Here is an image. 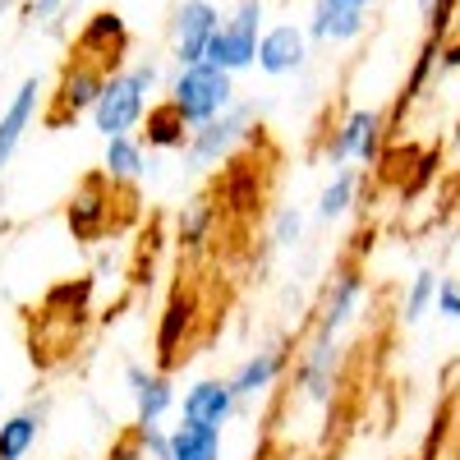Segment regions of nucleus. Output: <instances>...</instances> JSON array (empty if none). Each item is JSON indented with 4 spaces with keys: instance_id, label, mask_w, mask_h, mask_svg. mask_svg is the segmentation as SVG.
<instances>
[{
    "instance_id": "f257e3e1",
    "label": "nucleus",
    "mask_w": 460,
    "mask_h": 460,
    "mask_svg": "<svg viewBox=\"0 0 460 460\" xmlns=\"http://www.w3.org/2000/svg\"><path fill=\"white\" fill-rule=\"evenodd\" d=\"M162 88H166V79H162V65H157V60H134V65H125V69L106 74L102 97H97V106L88 111L93 129H97L102 138L138 134L152 97H157Z\"/></svg>"
},
{
    "instance_id": "f03ea898",
    "label": "nucleus",
    "mask_w": 460,
    "mask_h": 460,
    "mask_svg": "<svg viewBox=\"0 0 460 460\" xmlns=\"http://www.w3.org/2000/svg\"><path fill=\"white\" fill-rule=\"evenodd\" d=\"M162 97L184 115L189 129H199L208 120H217V115H226L230 106H235V79L230 74H221L217 65L199 60V65H175V74L166 79Z\"/></svg>"
},
{
    "instance_id": "7ed1b4c3",
    "label": "nucleus",
    "mask_w": 460,
    "mask_h": 460,
    "mask_svg": "<svg viewBox=\"0 0 460 460\" xmlns=\"http://www.w3.org/2000/svg\"><path fill=\"white\" fill-rule=\"evenodd\" d=\"M258 138V106L253 102H235L226 115L217 120L189 129V143H184V166L189 171H212V166H226L230 157H240V147Z\"/></svg>"
},
{
    "instance_id": "20e7f679",
    "label": "nucleus",
    "mask_w": 460,
    "mask_h": 460,
    "mask_svg": "<svg viewBox=\"0 0 460 460\" xmlns=\"http://www.w3.org/2000/svg\"><path fill=\"white\" fill-rule=\"evenodd\" d=\"M387 115L373 111V106H355V111H345L341 120L332 125L327 143H323V162L327 166H373L382 162V147H387Z\"/></svg>"
},
{
    "instance_id": "39448f33",
    "label": "nucleus",
    "mask_w": 460,
    "mask_h": 460,
    "mask_svg": "<svg viewBox=\"0 0 460 460\" xmlns=\"http://www.w3.org/2000/svg\"><path fill=\"white\" fill-rule=\"evenodd\" d=\"M267 19V5L262 0H240L235 10H230L226 19H221V28H217V37L208 42V65H217L221 74H244V69H253V60H258V37H262V23Z\"/></svg>"
},
{
    "instance_id": "423d86ee",
    "label": "nucleus",
    "mask_w": 460,
    "mask_h": 460,
    "mask_svg": "<svg viewBox=\"0 0 460 460\" xmlns=\"http://www.w3.org/2000/svg\"><path fill=\"white\" fill-rule=\"evenodd\" d=\"M341 387V341H327V336H304L299 355L290 364V392L299 405L309 410H327L332 396Z\"/></svg>"
},
{
    "instance_id": "0eeeda50",
    "label": "nucleus",
    "mask_w": 460,
    "mask_h": 460,
    "mask_svg": "<svg viewBox=\"0 0 460 460\" xmlns=\"http://www.w3.org/2000/svg\"><path fill=\"white\" fill-rule=\"evenodd\" d=\"M368 299V277L359 272L355 262L336 267L323 286V299H318V314H314V336H327V341H341V332L350 327Z\"/></svg>"
},
{
    "instance_id": "6e6552de",
    "label": "nucleus",
    "mask_w": 460,
    "mask_h": 460,
    "mask_svg": "<svg viewBox=\"0 0 460 460\" xmlns=\"http://www.w3.org/2000/svg\"><path fill=\"white\" fill-rule=\"evenodd\" d=\"M102 84H106V69L84 60V56H69L60 65V79H56V93H51V111H47V125L60 129L69 120H79L88 115L102 97Z\"/></svg>"
},
{
    "instance_id": "1a4fd4ad",
    "label": "nucleus",
    "mask_w": 460,
    "mask_h": 460,
    "mask_svg": "<svg viewBox=\"0 0 460 460\" xmlns=\"http://www.w3.org/2000/svg\"><path fill=\"white\" fill-rule=\"evenodd\" d=\"M290 364H295L290 341H267V345H258L253 355H244L226 382H230V392L240 396V405H249V401H262L267 392H277L281 382L290 377Z\"/></svg>"
},
{
    "instance_id": "9d476101",
    "label": "nucleus",
    "mask_w": 460,
    "mask_h": 460,
    "mask_svg": "<svg viewBox=\"0 0 460 460\" xmlns=\"http://www.w3.org/2000/svg\"><path fill=\"white\" fill-rule=\"evenodd\" d=\"M111 194H115V184H111L102 171H97V175H84V184L69 194V203H65V226H69V235L79 240V244L106 240V230L115 226Z\"/></svg>"
},
{
    "instance_id": "9b49d317",
    "label": "nucleus",
    "mask_w": 460,
    "mask_h": 460,
    "mask_svg": "<svg viewBox=\"0 0 460 460\" xmlns=\"http://www.w3.org/2000/svg\"><path fill=\"white\" fill-rule=\"evenodd\" d=\"M309 60H314V42H309V32H304V23L262 28L258 60H253V69L262 74V79H295V74L309 69Z\"/></svg>"
},
{
    "instance_id": "f8f14e48",
    "label": "nucleus",
    "mask_w": 460,
    "mask_h": 460,
    "mask_svg": "<svg viewBox=\"0 0 460 460\" xmlns=\"http://www.w3.org/2000/svg\"><path fill=\"white\" fill-rule=\"evenodd\" d=\"M221 5L217 0H180L171 14V56L175 65H199L208 56V42L221 28Z\"/></svg>"
},
{
    "instance_id": "ddd939ff",
    "label": "nucleus",
    "mask_w": 460,
    "mask_h": 460,
    "mask_svg": "<svg viewBox=\"0 0 460 460\" xmlns=\"http://www.w3.org/2000/svg\"><path fill=\"white\" fill-rule=\"evenodd\" d=\"M129 23L125 14H115V10H97L84 19V28L74 32V56H84L93 65H102L106 74L115 69H125V56H129Z\"/></svg>"
},
{
    "instance_id": "4468645a",
    "label": "nucleus",
    "mask_w": 460,
    "mask_h": 460,
    "mask_svg": "<svg viewBox=\"0 0 460 460\" xmlns=\"http://www.w3.org/2000/svg\"><path fill=\"white\" fill-rule=\"evenodd\" d=\"M125 392L134 401V424H162V419L180 405V392H175L171 373L147 368L138 359L125 364Z\"/></svg>"
},
{
    "instance_id": "2eb2a0df",
    "label": "nucleus",
    "mask_w": 460,
    "mask_h": 460,
    "mask_svg": "<svg viewBox=\"0 0 460 460\" xmlns=\"http://www.w3.org/2000/svg\"><path fill=\"white\" fill-rule=\"evenodd\" d=\"M42 97H47V84L37 79V74H28V79L10 93L5 111H0V171L19 157V147H23L32 120H37V111H42Z\"/></svg>"
},
{
    "instance_id": "dca6fc26",
    "label": "nucleus",
    "mask_w": 460,
    "mask_h": 460,
    "mask_svg": "<svg viewBox=\"0 0 460 460\" xmlns=\"http://www.w3.org/2000/svg\"><path fill=\"white\" fill-rule=\"evenodd\" d=\"M212 203H217L221 217H235V221L258 217V208H262V175H258V166L244 162V157H230L221 166V175H217Z\"/></svg>"
},
{
    "instance_id": "f3484780",
    "label": "nucleus",
    "mask_w": 460,
    "mask_h": 460,
    "mask_svg": "<svg viewBox=\"0 0 460 460\" xmlns=\"http://www.w3.org/2000/svg\"><path fill=\"white\" fill-rule=\"evenodd\" d=\"M368 28V10H355L345 0H314L309 19H304V32H309L314 47H350L359 42Z\"/></svg>"
},
{
    "instance_id": "a211bd4d",
    "label": "nucleus",
    "mask_w": 460,
    "mask_h": 460,
    "mask_svg": "<svg viewBox=\"0 0 460 460\" xmlns=\"http://www.w3.org/2000/svg\"><path fill=\"white\" fill-rule=\"evenodd\" d=\"M240 410H244V405H240L235 392H230V382H226V377H199V382H189L184 396H180V414L189 419V424L226 429Z\"/></svg>"
},
{
    "instance_id": "6ab92c4d",
    "label": "nucleus",
    "mask_w": 460,
    "mask_h": 460,
    "mask_svg": "<svg viewBox=\"0 0 460 460\" xmlns=\"http://www.w3.org/2000/svg\"><path fill=\"white\" fill-rule=\"evenodd\" d=\"M194 318H199V299L194 295H184V290H175L171 299H166V309L157 314V368L162 373H171L184 355V341H189V332H194Z\"/></svg>"
},
{
    "instance_id": "aec40b11",
    "label": "nucleus",
    "mask_w": 460,
    "mask_h": 460,
    "mask_svg": "<svg viewBox=\"0 0 460 460\" xmlns=\"http://www.w3.org/2000/svg\"><path fill=\"white\" fill-rule=\"evenodd\" d=\"M102 175L111 184H138L147 175H157V162L138 134H120V138H106L102 147Z\"/></svg>"
},
{
    "instance_id": "412c9836",
    "label": "nucleus",
    "mask_w": 460,
    "mask_h": 460,
    "mask_svg": "<svg viewBox=\"0 0 460 460\" xmlns=\"http://www.w3.org/2000/svg\"><path fill=\"white\" fill-rule=\"evenodd\" d=\"M47 414H51L47 401H32V405L0 419V460H28L37 438H42V429H47Z\"/></svg>"
},
{
    "instance_id": "4be33fe9",
    "label": "nucleus",
    "mask_w": 460,
    "mask_h": 460,
    "mask_svg": "<svg viewBox=\"0 0 460 460\" xmlns=\"http://www.w3.org/2000/svg\"><path fill=\"white\" fill-rule=\"evenodd\" d=\"M138 138L147 143V152H184V143H189V125H184V115L162 97V102H152V106H147L143 125H138Z\"/></svg>"
},
{
    "instance_id": "5701e85b",
    "label": "nucleus",
    "mask_w": 460,
    "mask_h": 460,
    "mask_svg": "<svg viewBox=\"0 0 460 460\" xmlns=\"http://www.w3.org/2000/svg\"><path fill=\"white\" fill-rule=\"evenodd\" d=\"M355 203H359V171L355 166H336L332 180L318 189V199H314V217L323 226H336V221H345L355 212Z\"/></svg>"
},
{
    "instance_id": "b1692460",
    "label": "nucleus",
    "mask_w": 460,
    "mask_h": 460,
    "mask_svg": "<svg viewBox=\"0 0 460 460\" xmlns=\"http://www.w3.org/2000/svg\"><path fill=\"white\" fill-rule=\"evenodd\" d=\"M217 221H221V212H217L212 199L184 203L180 217H175V244H180L184 253H203V249L212 244V235H217Z\"/></svg>"
},
{
    "instance_id": "393cba45",
    "label": "nucleus",
    "mask_w": 460,
    "mask_h": 460,
    "mask_svg": "<svg viewBox=\"0 0 460 460\" xmlns=\"http://www.w3.org/2000/svg\"><path fill=\"white\" fill-rule=\"evenodd\" d=\"M171 460H221V429L180 419L171 429Z\"/></svg>"
},
{
    "instance_id": "a878e982",
    "label": "nucleus",
    "mask_w": 460,
    "mask_h": 460,
    "mask_svg": "<svg viewBox=\"0 0 460 460\" xmlns=\"http://www.w3.org/2000/svg\"><path fill=\"white\" fill-rule=\"evenodd\" d=\"M433 295H438V272L433 267H419V272L405 281V290H401V323L405 327L424 323L433 314Z\"/></svg>"
},
{
    "instance_id": "bb28decb",
    "label": "nucleus",
    "mask_w": 460,
    "mask_h": 460,
    "mask_svg": "<svg viewBox=\"0 0 460 460\" xmlns=\"http://www.w3.org/2000/svg\"><path fill=\"white\" fill-rule=\"evenodd\" d=\"M442 74V42L438 37H429L424 47H419L414 65H410V79H405V93H401V106H414L419 97H424V88Z\"/></svg>"
},
{
    "instance_id": "cd10ccee",
    "label": "nucleus",
    "mask_w": 460,
    "mask_h": 460,
    "mask_svg": "<svg viewBox=\"0 0 460 460\" xmlns=\"http://www.w3.org/2000/svg\"><path fill=\"white\" fill-rule=\"evenodd\" d=\"M304 230H309V212L295 203H281L272 212V226H267V240H272V249H295L304 240Z\"/></svg>"
},
{
    "instance_id": "c85d7f7f",
    "label": "nucleus",
    "mask_w": 460,
    "mask_h": 460,
    "mask_svg": "<svg viewBox=\"0 0 460 460\" xmlns=\"http://www.w3.org/2000/svg\"><path fill=\"white\" fill-rule=\"evenodd\" d=\"M129 433H134L143 460H171V429H162V424H129Z\"/></svg>"
},
{
    "instance_id": "c756f323",
    "label": "nucleus",
    "mask_w": 460,
    "mask_h": 460,
    "mask_svg": "<svg viewBox=\"0 0 460 460\" xmlns=\"http://www.w3.org/2000/svg\"><path fill=\"white\" fill-rule=\"evenodd\" d=\"M433 314L451 327H460V281L456 277H438V295H433Z\"/></svg>"
},
{
    "instance_id": "7c9ffc66",
    "label": "nucleus",
    "mask_w": 460,
    "mask_h": 460,
    "mask_svg": "<svg viewBox=\"0 0 460 460\" xmlns=\"http://www.w3.org/2000/svg\"><path fill=\"white\" fill-rule=\"evenodd\" d=\"M451 14H456V0H419V19H424L429 37H438V42L451 28Z\"/></svg>"
},
{
    "instance_id": "2f4dec72",
    "label": "nucleus",
    "mask_w": 460,
    "mask_h": 460,
    "mask_svg": "<svg viewBox=\"0 0 460 460\" xmlns=\"http://www.w3.org/2000/svg\"><path fill=\"white\" fill-rule=\"evenodd\" d=\"M69 0H28V19L42 23V28H56V19L65 14Z\"/></svg>"
},
{
    "instance_id": "473e14b6",
    "label": "nucleus",
    "mask_w": 460,
    "mask_h": 460,
    "mask_svg": "<svg viewBox=\"0 0 460 460\" xmlns=\"http://www.w3.org/2000/svg\"><path fill=\"white\" fill-rule=\"evenodd\" d=\"M106 460H143V451H138V442H134V433L125 429L120 438L111 442V451H106Z\"/></svg>"
},
{
    "instance_id": "72a5a7b5",
    "label": "nucleus",
    "mask_w": 460,
    "mask_h": 460,
    "mask_svg": "<svg viewBox=\"0 0 460 460\" xmlns=\"http://www.w3.org/2000/svg\"><path fill=\"white\" fill-rule=\"evenodd\" d=\"M345 5H355V10H373L377 0H345Z\"/></svg>"
},
{
    "instance_id": "f704fd0d",
    "label": "nucleus",
    "mask_w": 460,
    "mask_h": 460,
    "mask_svg": "<svg viewBox=\"0 0 460 460\" xmlns=\"http://www.w3.org/2000/svg\"><path fill=\"white\" fill-rule=\"evenodd\" d=\"M14 5H19V0H0V14H10Z\"/></svg>"
},
{
    "instance_id": "c9c22d12",
    "label": "nucleus",
    "mask_w": 460,
    "mask_h": 460,
    "mask_svg": "<svg viewBox=\"0 0 460 460\" xmlns=\"http://www.w3.org/2000/svg\"><path fill=\"white\" fill-rule=\"evenodd\" d=\"M0 405H5V387H0Z\"/></svg>"
}]
</instances>
